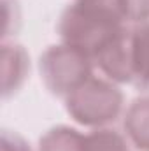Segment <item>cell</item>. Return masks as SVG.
<instances>
[{
	"mask_svg": "<svg viewBox=\"0 0 149 151\" xmlns=\"http://www.w3.org/2000/svg\"><path fill=\"white\" fill-rule=\"evenodd\" d=\"M63 44L95 60L126 32L125 18L112 7L72 4L65 9L58 25Z\"/></svg>",
	"mask_w": 149,
	"mask_h": 151,
	"instance_id": "obj_1",
	"label": "cell"
},
{
	"mask_svg": "<svg viewBox=\"0 0 149 151\" xmlns=\"http://www.w3.org/2000/svg\"><path fill=\"white\" fill-rule=\"evenodd\" d=\"M123 93L111 83L90 77L67 97V111L77 123L102 127L114 121L121 111Z\"/></svg>",
	"mask_w": 149,
	"mask_h": 151,
	"instance_id": "obj_2",
	"label": "cell"
},
{
	"mask_svg": "<svg viewBox=\"0 0 149 151\" xmlns=\"http://www.w3.org/2000/svg\"><path fill=\"white\" fill-rule=\"evenodd\" d=\"M91 65L93 62L84 53L67 44L53 46L40 58V72L46 86L62 97H69L91 77Z\"/></svg>",
	"mask_w": 149,
	"mask_h": 151,
	"instance_id": "obj_3",
	"label": "cell"
},
{
	"mask_svg": "<svg viewBox=\"0 0 149 151\" xmlns=\"http://www.w3.org/2000/svg\"><path fill=\"white\" fill-rule=\"evenodd\" d=\"M130 60L132 83L149 88V23L130 30Z\"/></svg>",
	"mask_w": 149,
	"mask_h": 151,
	"instance_id": "obj_4",
	"label": "cell"
},
{
	"mask_svg": "<svg viewBox=\"0 0 149 151\" xmlns=\"http://www.w3.org/2000/svg\"><path fill=\"white\" fill-rule=\"evenodd\" d=\"M125 130L135 148L149 151V97L137 99L126 111Z\"/></svg>",
	"mask_w": 149,
	"mask_h": 151,
	"instance_id": "obj_5",
	"label": "cell"
},
{
	"mask_svg": "<svg viewBox=\"0 0 149 151\" xmlns=\"http://www.w3.org/2000/svg\"><path fill=\"white\" fill-rule=\"evenodd\" d=\"M40 151H86L84 135L69 127H56L40 139Z\"/></svg>",
	"mask_w": 149,
	"mask_h": 151,
	"instance_id": "obj_6",
	"label": "cell"
},
{
	"mask_svg": "<svg viewBox=\"0 0 149 151\" xmlns=\"http://www.w3.org/2000/svg\"><path fill=\"white\" fill-rule=\"evenodd\" d=\"M86 151H128L125 139L114 130H95L84 135Z\"/></svg>",
	"mask_w": 149,
	"mask_h": 151,
	"instance_id": "obj_7",
	"label": "cell"
},
{
	"mask_svg": "<svg viewBox=\"0 0 149 151\" xmlns=\"http://www.w3.org/2000/svg\"><path fill=\"white\" fill-rule=\"evenodd\" d=\"M4 148L9 151H30V148L27 146V142L18 137V135H9L7 132L4 134Z\"/></svg>",
	"mask_w": 149,
	"mask_h": 151,
	"instance_id": "obj_8",
	"label": "cell"
},
{
	"mask_svg": "<svg viewBox=\"0 0 149 151\" xmlns=\"http://www.w3.org/2000/svg\"><path fill=\"white\" fill-rule=\"evenodd\" d=\"M75 4H86V5H102V7H112L119 12L117 9V0H74ZM121 14V12H119Z\"/></svg>",
	"mask_w": 149,
	"mask_h": 151,
	"instance_id": "obj_9",
	"label": "cell"
}]
</instances>
